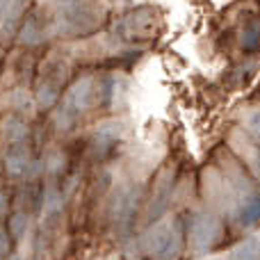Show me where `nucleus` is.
I'll list each match as a JSON object with an SVG mask.
<instances>
[{
	"label": "nucleus",
	"instance_id": "1",
	"mask_svg": "<svg viewBox=\"0 0 260 260\" xmlns=\"http://www.w3.org/2000/svg\"><path fill=\"white\" fill-rule=\"evenodd\" d=\"M221 238V224L215 215L199 212L189 221V247L194 253H203L217 244Z\"/></svg>",
	"mask_w": 260,
	"mask_h": 260
},
{
	"label": "nucleus",
	"instance_id": "2",
	"mask_svg": "<svg viewBox=\"0 0 260 260\" xmlns=\"http://www.w3.org/2000/svg\"><path fill=\"white\" fill-rule=\"evenodd\" d=\"M94 94H96V85L91 78H82V80H78L76 85H71V89H69L67 96H64L62 112H59V121L64 119V128L71 126L73 119L89 108L91 101H94Z\"/></svg>",
	"mask_w": 260,
	"mask_h": 260
},
{
	"label": "nucleus",
	"instance_id": "3",
	"mask_svg": "<svg viewBox=\"0 0 260 260\" xmlns=\"http://www.w3.org/2000/svg\"><path fill=\"white\" fill-rule=\"evenodd\" d=\"M178 249H180L178 233L171 226H160V229L151 231L146 238V251L155 260H174Z\"/></svg>",
	"mask_w": 260,
	"mask_h": 260
},
{
	"label": "nucleus",
	"instance_id": "4",
	"mask_svg": "<svg viewBox=\"0 0 260 260\" xmlns=\"http://www.w3.org/2000/svg\"><path fill=\"white\" fill-rule=\"evenodd\" d=\"M139 203V192L135 187H123L121 192L114 197L112 201V217L119 224H126V221L133 219L135 210H137Z\"/></svg>",
	"mask_w": 260,
	"mask_h": 260
},
{
	"label": "nucleus",
	"instance_id": "5",
	"mask_svg": "<svg viewBox=\"0 0 260 260\" xmlns=\"http://www.w3.org/2000/svg\"><path fill=\"white\" fill-rule=\"evenodd\" d=\"M27 167H30V157H27V153L23 151V148H12V151L7 153V157H5V169H7V174L14 176V178L25 174Z\"/></svg>",
	"mask_w": 260,
	"mask_h": 260
},
{
	"label": "nucleus",
	"instance_id": "6",
	"mask_svg": "<svg viewBox=\"0 0 260 260\" xmlns=\"http://www.w3.org/2000/svg\"><path fill=\"white\" fill-rule=\"evenodd\" d=\"M121 139V128L117 123H105L96 130V148L99 151H110L112 146H117V142Z\"/></svg>",
	"mask_w": 260,
	"mask_h": 260
},
{
	"label": "nucleus",
	"instance_id": "7",
	"mask_svg": "<svg viewBox=\"0 0 260 260\" xmlns=\"http://www.w3.org/2000/svg\"><path fill=\"white\" fill-rule=\"evenodd\" d=\"M126 25H130L135 30L137 27V32H135V37H151L153 27H155V23H153V14L148 12V9H142V12H135L133 16L126 18Z\"/></svg>",
	"mask_w": 260,
	"mask_h": 260
},
{
	"label": "nucleus",
	"instance_id": "8",
	"mask_svg": "<svg viewBox=\"0 0 260 260\" xmlns=\"http://www.w3.org/2000/svg\"><path fill=\"white\" fill-rule=\"evenodd\" d=\"M169 197H171V185L169 180H162L160 187H157V197L155 203H151V215H148V221H155L165 215L167 206H169Z\"/></svg>",
	"mask_w": 260,
	"mask_h": 260
},
{
	"label": "nucleus",
	"instance_id": "9",
	"mask_svg": "<svg viewBox=\"0 0 260 260\" xmlns=\"http://www.w3.org/2000/svg\"><path fill=\"white\" fill-rule=\"evenodd\" d=\"M25 135H27V126L21 121V119H16V117L5 119V123H3V137H5V142L18 144L21 139H25Z\"/></svg>",
	"mask_w": 260,
	"mask_h": 260
},
{
	"label": "nucleus",
	"instance_id": "10",
	"mask_svg": "<svg viewBox=\"0 0 260 260\" xmlns=\"http://www.w3.org/2000/svg\"><path fill=\"white\" fill-rule=\"evenodd\" d=\"M57 96H59V89L53 85V82L46 80V82H41L39 89H37V105L44 108V110H48L57 103Z\"/></svg>",
	"mask_w": 260,
	"mask_h": 260
},
{
	"label": "nucleus",
	"instance_id": "11",
	"mask_svg": "<svg viewBox=\"0 0 260 260\" xmlns=\"http://www.w3.org/2000/svg\"><path fill=\"white\" fill-rule=\"evenodd\" d=\"M27 0H0V18L5 21H16L21 12L25 9Z\"/></svg>",
	"mask_w": 260,
	"mask_h": 260
},
{
	"label": "nucleus",
	"instance_id": "12",
	"mask_svg": "<svg viewBox=\"0 0 260 260\" xmlns=\"http://www.w3.org/2000/svg\"><path fill=\"white\" fill-rule=\"evenodd\" d=\"M25 231H27V215L25 212H16V215L9 217V238L21 240Z\"/></svg>",
	"mask_w": 260,
	"mask_h": 260
},
{
	"label": "nucleus",
	"instance_id": "13",
	"mask_svg": "<svg viewBox=\"0 0 260 260\" xmlns=\"http://www.w3.org/2000/svg\"><path fill=\"white\" fill-rule=\"evenodd\" d=\"M240 221H242L244 226L256 224V221H258V197L249 199V206H244L242 212H240Z\"/></svg>",
	"mask_w": 260,
	"mask_h": 260
},
{
	"label": "nucleus",
	"instance_id": "14",
	"mask_svg": "<svg viewBox=\"0 0 260 260\" xmlns=\"http://www.w3.org/2000/svg\"><path fill=\"white\" fill-rule=\"evenodd\" d=\"M9 101H12V108L21 110V112H30V110H32L30 96H27L25 91H14V94L9 96Z\"/></svg>",
	"mask_w": 260,
	"mask_h": 260
},
{
	"label": "nucleus",
	"instance_id": "15",
	"mask_svg": "<svg viewBox=\"0 0 260 260\" xmlns=\"http://www.w3.org/2000/svg\"><path fill=\"white\" fill-rule=\"evenodd\" d=\"M9 247H12V242H9L7 229H0V258H3V260L9 256Z\"/></svg>",
	"mask_w": 260,
	"mask_h": 260
},
{
	"label": "nucleus",
	"instance_id": "16",
	"mask_svg": "<svg viewBox=\"0 0 260 260\" xmlns=\"http://www.w3.org/2000/svg\"><path fill=\"white\" fill-rule=\"evenodd\" d=\"M256 44H258V30H256V27H251V30H249V37L244 39V46H249V48H256Z\"/></svg>",
	"mask_w": 260,
	"mask_h": 260
},
{
	"label": "nucleus",
	"instance_id": "17",
	"mask_svg": "<svg viewBox=\"0 0 260 260\" xmlns=\"http://www.w3.org/2000/svg\"><path fill=\"white\" fill-rule=\"evenodd\" d=\"M5 260H23V256H18V253H12V256H7Z\"/></svg>",
	"mask_w": 260,
	"mask_h": 260
},
{
	"label": "nucleus",
	"instance_id": "18",
	"mask_svg": "<svg viewBox=\"0 0 260 260\" xmlns=\"http://www.w3.org/2000/svg\"><path fill=\"white\" fill-rule=\"evenodd\" d=\"M0 212H3V208H0Z\"/></svg>",
	"mask_w": 260,
	"mask_h": 260
}]
</instances>
